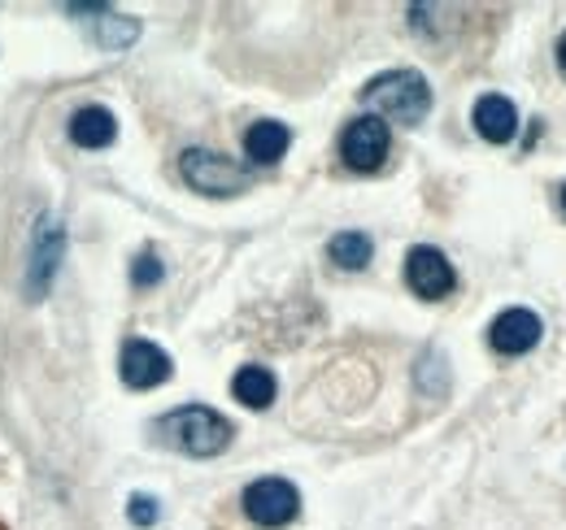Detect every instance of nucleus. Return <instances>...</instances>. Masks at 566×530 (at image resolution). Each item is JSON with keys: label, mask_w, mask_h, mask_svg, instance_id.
<instances>
[{"label": "nucleus", "mask_w": 566, "mask_h": 530, "mask_svg": "<svg viewBox=\"0 0 566 530\" xmlns=\"http://www.w3.org/2000/svg\"><path fill=\"white\" fill-rule=\"evenodd\" d=\"M153 435H157V444H166L184 457H218L231 448L235 426L210 404H184V409H170L166 417H157Z\"/></svg>", "instance_id": "1"}, {"label": "nucleus", "mask_w": 566, "mask_h": 530, "mask_svg": "<svg viewBox=\"0 0 566 530\" xmlns=\"http://www.w3.org/2000/svg\"><path fill=\"white\" fill-rule=\"evenodd\" d=\"M361 105L375 109V118L415 127L431 114V87L419 70H384L361 87Z\"/></svg>", "instance_id": "2"}, {"label": "nucleus", "mask_w": 566, "mask_h": 530, "mask_svg": "<svg viewBox=\"0 0 566 530\" xmlns=\"http://www.w3.org/2000/svg\"><path fill=\"white\" fill-rule=\"evenodd\" d=\"M179 174H184V183H188L192 192H201V197H240V192H249V183H253V174H249L240 161H231V157H222V152H213V148H188V152L179 157Z\"/></svg>", "instance_id": "3"}, {"label": "nucleus", "mask_w": 566, "mask_h": 530, "mask_svg": "<svg viewBox=\"0 0 566 530\" xmlns=\"http://www.w3.org/2000/svg\"><path fill=\"white\" fill-rule=\"evenodd\" d=\"M62 257H66V226H62V218L44 213V218L35 222L31 257H27V269H22V292H27V300H44V296H49Z\"/></svg>", "instance_id": "4"}, {"label": "nucleus", "mask_w": 566, "mask_h": 530, "mask_svg": "<svg viewBox=\"0 0 566 530\" xmlns=\"http://www.w3.org/2000/svg\"><path fill=\"white\" fill-rule=\"evenodd\" d=\"M244 518L253 522V527L262 530H275V527H287V522H296V513H301V491L287 483V478H258V483H249L244 487Z\"/></svg>", "instance_id": "5"}, {"label": "nucleus", "mask_w": 566, "mask_h": 530, "mask_svg": "<svg viewBox=\"0 0 566 530\" xmlns=\"http://www.w3.org/2000/svg\"><path fill=\"white\" fill-rule=\"evenodd\" d=\"M388 148H392L388 123H384V118H375V114L354 118V123L345 127V135H340V157H345V166L357 170V174L379 170V166H384V157H388Z\"/></svg>", "instance_id": "6"}, {"label": "nucleus", "mask_w": 566, "mask_h": 530, "mask_svg": "<svg viewBox=\"0 0 566 530\" xmlns=\"http://www.w3.org/2000/svg\"><path fill=\"white\" fill-rule=\"evenodd\" d=\"M406 283L419 300H444L453 287H458V274H453V262L431 248V244H415L406 253Z\"/></svg>", "instance_id": "7"}, {"label": "nucleus", "mask_w": 566, "mask_h": 530, "mask_svg": "<svg viewBox=\"0 0 566 530\" xmlns=\"http://www.w3.org/2000/svg\"><path fill=\"white\" fill-rule=\"evenodd\" d=\"M118 374L127 388L148 392V388H161L170 374H175V361L166 348L148 343V339H127L123 343V357H118Z\"/></svg>", "instance_id": "8"}, {"label": "nucleus", "mask_w": 566, "mask_h": 530, "mask_svg": "<svg viewBox=\"0 0 566 530\" xmlns=\"http://www.w3.org/2000/svg\"><path fill=\"white\" fill-rule=\"evenodd\" d=\"M541 335H545V322L532 309H505L489 327V343L501 357H523V352H532L541 343Z\"/></svg>", "instance_id": "9"}, {"label": "nucleus", "mask_w": 566, "mask_h": 530, "mask_svg": "<svg viewBox=\"0 0 566 530\" xmlns=\"http://www.w3.org/2000/svg\"><path fill=\"white\" fill-rule=\"evenodd\" d=\"M71 13H87L92 18V40L105 53H118V49L136 44V35H140V22L127 18V13H114L109 4H71Z\"/></svg>", "instance_id": "10"}, {"label": "nucleus", "mask_w": 566, "mask_h": 530, "mask_svg": "<svg viewBox=\"0 0 566 530\" xmlns=\"http://www.w3.org/2000/svg\"><path fill=\"white\" fill-rule=\"evenodd\" d=\"M475 131L484 135L489 144H510L514 131H518V109H514V100H505V96H480L475 100Z\"/></svg>", "instance_id": "11"}, {"label": "nucleus", "mask_w": 566, "mask_h": 530, "mask_svg": "<svg viewBox=\"0 0 566 530\" xmlns=\"http://www.w3.org/2000/svg\"><path fill=\"white\" fill-rule=\"evenodd\" d=\"M287 144H292V131L283 123H275V118H262V123H253L244 131V157L253 166H280Z\"/></svg>", "instance_id": "12"}, {"label": "nucleus", "mask_w": 566, "mask_h": 530, "mask_svg": "<svg viewBox=\"0 0 566 530\" xmlns=\"http://www.w3.org/2000/svg\"><path fill=\"white\" fill-rule=\"evenodd\" d=\"M71 139L78 148H109L118 139V118L105 105H83L71 114Z\"/></svg>", "instance_id": "13"}, {"label": "nucleus", "mask_w": 566, "mask_h": 530, "mask_svg": "<svg viewBox=\"0 0 566 530\" xmlns=\"http://www.w3.org/2000/svg\"><path fill=\"white\" fill-rule=\"evenodd\" d=\"M275 392H280V383H275V374L266 365H240L235 379H231V396L240 400L244 409H271Z\"/></svg>", "instance_id": "14"}, {"label": "nucleus", "mask_w": 566, "mask_h": 530, "mask_svg": "<svg viewBox=\"0 0 566 530\" xmlns=\"http://www.w3.org/2000/svg\"><path fill=\"white\" fill-rule=\"evenodd\" d=\"M327 257L340 269H366L375 257V240L366 231H340V235L327 240Z\"/></svg>", "instance_id": "15"}, {"label": "nucleus", "mask_w": 566, "mask_h": 530, "mask_svg": "<svg viewBox=\"0 0 566 530\" xmlns=\"http://www.w3.org/2000/svg\"><path fill=\"white\" fill-rule=\"evenodd\" d=\"M161 278H166V265L157 262L153 253H140V257L132 262V283H136V287H157Z\"/></svg>", "instance_id": "16"}, {"label": "nucleus", "mask_w": 566, "mask_h": 530, "mask_svg": "<svg viewBox=\"0 0 566 530\" xmlns=\"http://www.w3.org/2000/svg\"><path fill=\"white\" fill-rule=\"evenodd\" d=\"M127 518H132L136 527H153V522L161 518V505H157L153 496H144V491H136V496L127 500Z\"/></svg>", "instance_id": "17"}, {"label": "nucleus", "mask_w": 566, "mask_h": 530, "mask_svg": "<svg viewBox=\"0 0 566 530\" xmlns=\"http://www.w3.org/2000/svg\"><path fill=\"white\" fill-rule=\"evenodd\" d=\"M558 66H563V74H566V35L558 40Z\"/></svg>", "instance_id": "18"}, {"label": "nucleus", "mask_w": 566, "mask_h": 530, "mask_svg": "<svg viewBox=\"0 0 566 530\" xmlns=\"http://www.w3.org/2000/svg\"><path fill=\"white\" fill-rule=\"evenodd\" d=\"M563 213H566V183H563Z\"/></svg>", "instance_id": "19"}]
</instances>
